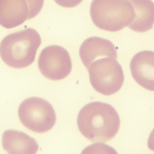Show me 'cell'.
Instances as JSON below:
<instances>
[{"label":"cell","mask_w":154,"mask_h":154,"mask_svg":"<svg viewBox=\"0 0 154 154\" xmlns=\"http://www.w3.org/2000/svg\"><path fill=\"white\" fill-rule=\"evenodd\" d=\"M77 125L82 135L90 141L105 143L116 136L120 120L112 106L104 102H93L79 111Z\"/></svg>","instance_id":"1"},{"label":"cell","mask_w":154,"mask_h":154,"mask_svg":"<svg viewBox=\"0 0 154 154\" xmlns=\"http://www.w3.org/2000/svg\"><path fill=\"white\" fill-rule=\"evenodd\" d=\"M41 44L38 32L32 28H26L5 36L0 43V56L9 67L25 68L34 61Z\"/></svg>","instance_id":"2"},{"label":"cell","mask_w":154,"mask_h":154,"mask_svg":"<svg viewBox=\"0 0 154 154\" xmlns=\"http://www.w3.org/2000/svg\"><path fill=\"white\" fill-rule=\"evenodd\" d=\"M90 16L99 29L116 32L133 21L135 11L129 0H93L90 6Z\"/></svg>","instance_id":"3"},{"label":"cell","mask_w":154,"mask_h":154,"mask_svg":"<svg viewBox=\"0 0 154 154\" xmlns=\"http://www.w3.org/2000/svg\"><path fill=\"white\" fill-rule=\"evenodd\" d=\"M87 70L92 87L103 95L114 94L123 85V72L116 59L111 57L97 59L90 65Z\"/></svg>","instance_id":"4"},{"label":"cell","mask_w":154,"mask_h":154,"mask_svg":"<svg viewBox=\"0 0 154 154\" xmlns=\"http://www.w3.org/2000/svg\"><path fill=\"white\" fill-rule=\"evenodd\" d=\"M18 116L22 124L35 133L43 134L51 130L56 122V114L48 101L31 97L21 102Z\"/></svg>","instance_id":"5"},{"label":"cell","mask_w":154,"mask_h":154,"mask_svg":"<svg viewBox=\"0 0 154 154\" xmlns=\"http://www.w3.org/2000/svg\"><path fill=\"white\" fill-rule=\"evenodd\" d=\"M38 67L41 73L52 81H60L71 72L72 63L69 52L58 45L45 48L38 58Z\"/></svg>","instance_id":"6"},{"label":"cell","mask_w":154,"mask_h":154,"mask_svg":"<svg viewBox=\"0 0 154 154\" xmlns=\"http://www.w3.org/2000/svg\"><path fill=\"white\" fill-rule=\"evenodd\" d=\"M131 74L135 81L143 88L154 90V52L143 51L135 54L130 63Z\"/></svg>","instance_id":"7"},{"label":"cell","mask_w":154,"mask_h":154,"mask_svg":"<svg viewBox=\"0 0 154 154\" xmlns=\"http://www.w3.org/2000/svg\"><path fill=\"white\" fill-rule=\"evenodd\" d=\"M31 19L28 0H0V25L2 26L14 28Z\"/></svg>","instance_id":"8"},{"label":"cell","mask_w":154,"mask_h":154,"mask_svg":"<svg viewBox=\"0 0 154 154\" xmlns=\"http://www.w3.org/2000/svg\"><path fill=\"white\" fill-rule=\"evenodd\" d=\"M80 58L87 69L95 60L111 57L117 59V51L109 40L99 37H91L85 40L79 48Z\"/></svg>","instance_id":"9"},{"label":"cell","mask_w":154,"mask_h":154,"mask_svg":"<svg viewBox=\"0 0 154 154\" xmlns=\"http://www.w3.org/2000/svg\"><path fill=\"white\" fill-rule=\"evenodd\" d=\"M2 145L9 154H34L38 145L26 134L14 129L5 131L2 137Z\"/></svg>","instance_id":"10"},{"label":"cell","mask_w":154,"mask_h":154,"mask_svg":"<svg viewBox=\"0 0 154 154\" xmlns=\"http://www.w3.org/2000/svg\"><path fill=\"white\" fill-rule=\"evenodd\" d=\"M134 11L135 18L128 26L131 29L144 32L152 29L154 23V4L152 0H129Z\"/></svg>","instance_id":"11"},{"label":"cell","mask_w":154,"mask_h":154,"mask_svg":"<svg viewBox=\"0 0 154 154\" xmlns=\"http://www.w3.org/2000/svg\"><path fill=\"white\" fill-rule=\"evenodd\" d=\"M31 10V15L32 19L35 17L41 11L43 5L44 0H28Z\"/></svg>","instance_id":"12"},{"label":"cell","mask_w":154,"mask_h":154,"mask_svg":"<svg viewBox=\"0 0 154 154\" xmlns=\"http://www.w3.org/2000/svg\"><path fill=\"white\" fill-rule=\"evenodd\" d=\"M59 5L65 8H73L78 5L82 0H54Z\"/></svg>","instance_id":"13"}]
</instances>
